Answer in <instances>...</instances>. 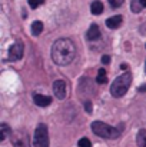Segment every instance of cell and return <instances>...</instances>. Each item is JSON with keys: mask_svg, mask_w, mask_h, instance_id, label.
I'll use <instances>...</instances> for the list:
<instances>
[{"mask_svg": "<svg viewBox=\"0 0 146 147\" xmlns=\"http://www.w3.org/2000/svg\"><path fill=\"white\" fill-rule=\"evenodd\" d=\"M76 57V46L70 39H57L52 46V59L57 66H69Z\"/></svg>", "mask_w": 146, "mask_h": 147, "instance_id": "1", "label": "cell"}, {"mask_svg": "<svg viewBox=\"0 0 146 147\" xmlns=\"http://www.w3.org/2000/svg\"><path fill=\"white\" fill-rule=\"evenodd\" d=\"M130 83H132V74L129 71L120 74L119 77L115 79V82L112 83V87H110V94L116 98L123 97L126 94V92L129 90L130 87Z\"/></svg>", "mask_w": 146, "mask_h": 147, "instance_id": "2", "label": "cell"}, {"mask_svg": "<svg viewBox=\"0 0 146 147\" xmlns=\"http://www.w3.org/2000/svg\"><path fill=\"white\" fill-rule=\"evenodd\" d=\"M90 129H92V131L96 136L103 137V139H116L120 134V131L117 129H115V127H112V126H109V124H106L103 121H99V120L92 123Z\"/></svg>", "mask_w": 146, "mask_h": 147, "instance_id": "3", "label": "cell"}, {"mask_svg": "<svg viewBox=\"0 0 146 147\" xmlns=\"http://www.w3.org/2000/svg\"><path fill=\"white\" fill-rule=\"evenodd\" d=\"M33 144L36 147H49V130L48 126L40 123L35 130Z\"/></svg>", "mask_w": 146, "mask_h": 147, "instance_id": "4", "label": "cell"}, {"mask_svg": "<svg viewBox=\"0 0 146 147\" xmlns=\"http://www.w3.org/2000/svg\"><path fill=\"white\" fill-rule=\"evenodd\" d=\"M10 137H12V143L14 147H30L29 137L24 131H14Z\"/></svg>", "mask_w": 146, "mask_h": 147, "instance_id": "5", "label": "cell"}, {"mask_svg": "<svg viewBox=\"0 0 146 147\" xmlns=\"http://www.w3.org/2000/svg\"><path fill=\"white\" fill-rule=\"evenodd\" d=\"M23 43H20V42H16V43H13L12 46H10V49H9V60L10 61H17V60H20L22 57H23Z\"/></svg>", "mask_w": 146, "mask_h": 147, "instance_id": "6", "label": "cell"}, {"mask_svg": "<svg viewBox=\"0 0 146 147\" xmlns=\"http://www.w3.org/2000/svg\"><path fill=\"white\" fill-rule=\"evenodd\" d=\"M53 93L57 100H63L66 97V83L63 80H56L53 83Z\"/></svg>", "mask_w": 146, "mask_h": 147, "instance_id": "7", "label": "cell"}, {"mask_svg": "<svg viewBox=\"0 0 146 147\" xmlns=\"http://www.w3.org/2000/svg\"><path fill=\"white\" fill-rule=\"evenodd\" d=\"M100 29H99V26L97 24H92L90 27H89V30H88V33H86V37H88V40H90V42H95V40H99L100 39Z\"/></svg>", "mask_w": 146, "mask_h": 147, "instance_id": "8", "label": "cell"}, {"mask_svg": "<svg viewBox=\"0 0 146 147\" xmlns=\"http://www.w3.org/2000/svg\"><path fill=\"white\" fill-rule=\"evenodd\" d=\"M33 100H35V104H37L39 107H46V106H49L52 103V97L43 96V94H35Z\"/></svg>", "mask_w": 146, "mask_h": 147, "instance_id": "9", "label": "cell"}, {"mask_svg": "<svg viewBox=\"0 0 146 147\" xmlns=\"http://www.w3.org/2000/svg\"><path fill=\"white\" fill-rule=\"evenodd\" d=\"M120 24H122V16H119V14L112 16V17H109V19L106 20V26H107L109 29H117Z\"/></svg>", "mask_w": 146, "mask_h": 147, "instance_id": "10", "label": "cell"}, {"mask_svg": "<svg viewBox=\"0 0 146 147\" xmlns=\"http://www.w3.org/2000/svg\"><path fill=\"white\" fill-rule=\"evenodd\" d=\"M13 133H12V129L6 124V123H1V126H0V142H3V140H6V137H9V136H12Z\"/></svg>", "mask_w": 146, "mask_h": 147, "instance_id": "11", "label": "cell"}, {"mask_svg": "<svg viewBox=\"0 0 146 147\" xmlns=\"http://www.w3.org/2000/svg\"><path fill=\"white\" fill-rule=\"evenodd\" d=\"M90 11H92V14H102L103 13V3L102 1H99V0H96V1H93L92 4H90Z\"/></svg>", "mask_w": 146, "mask_h": 147, "instance_id": "12", "label": "cell"}, {"mask_svg": "<svg viewBox=\"0 0 146 147\" xmlns=\"http://www.w3.org/2000/svg\"><path fill=\"white\" fill-rule=\"evenodd\" d=\"M136 143H138V147H146V130L145 129H142V130L138 131Z\"/></svg>", "mask_w": 146, "mask_h": 147, "instance_id": "13", "label": "cell"}, {"mask_svg": "<svg viewBox=\"0 0 146 147\" xmlns=\"http://www.w3.org/2000/svg\"><path fill=\"white\" fill-rule=\"evenodd\" d=\"M42 32H43V23L39 22V20L33 22V23H32V34H33V36H39Z\"/></svg>", "mask_w": 146, "mask_h": 147, "instance_id": "14", "label": "cell"}, {"mask_svg": "<svg viewBox=\"0 0 146 147\" xmlns=\"http://www.w3.org/2000/svg\"><path fill=\"white\" fill-rule=\"evenodd\" d=\"M96 82L99 83V84H105V83L107 82V77H106V70H105V69H99Z\"/></svg>", "mask_w": 146, "mask_h": 147, "instance_id": "15", "label": "cell"}, {"mask_svg": "<svg viewBox=\"0 0 146 147\" xmlns=\"http://www.w3.org/2000/svg\"><path fill=\"white\" fill-rule=\"evenodd\" d=\"M132 11L133 13H139L142 9H143V6L141 4V0H132Z\"/></svg>", "mask_w": 146, "mask_h": 147, "instance_id": "16", "label": "cell"}, {"mask_svg": "<svg viewBox=\"0 0 146 147\" xmlns=\"http://www.w3.org/2000/svg\"><path fill=\"white\" fill-rule=\"evenodd\" d=\"M77 146L79 147H90V140L88 139V137H82L80 140H79V143H77Z\"/></svg>", "mask_w": 146, "mask_h": 147, "instance_id": "17", "label": "cell"}, {"mask_svg": "<svg viewBox=\"0 0 146 147\" xmlns=\"http://www.w3.org/2000/svg\"><path fill=\"white\" fill-rule=\"evenodd\" d=\"M45 3V0H29V6L32 7V9H37L40 4H43Z\"/></svg>", "mask_w": 146, "mask_h": 147, "instance_id": "18", "label": "cell"}, {"mask_svg": "<svg viewBox=\"0 0 146 147\" xmlns=\"http://www.w3.org/2000/svg\"><path fill=\"white\" fill-rule=\"evenodd\" d=\"M85 110H86V113H92V110H93V104H92L90 100H86V101H85Z\"/></svg>", "mask_w": 146, "mask_h": 147, "instance_id": "19", "label": "cell"}, {"mask_svg": "<svg viewBox=\"0 0 146 147\" xmlns=\"http://www.w3.org/2000/svg\"><path fill=\"white\" fill-rule=\"evenodd\" d=\"M109 3L112 7H119V6H122L123 0H109Z\"/></svg>", "mask_w": 146, "mask_h": 147, "instance_id": "20", "label": "cell"}, {"mask_svg": "<svg viewBox=\"0 0 146 147\" xmlns=\"http://www.w3.org/2000/svg\"><path fill=\"white\" fill-rule=\"evenodd\" d=\"M100 61H102V64H109V63H110V57H109L107 54H105V56H102Z\"/></svg>", "mask_w": 146, "mask_h": 147, "instance_id": "21", "label": "cell"}, {"mask_svg": "<svg viewBox=\"0 0 146 147\" xmlns=\"http://www.w3.org/2000/svg\"><path fill=\"white\" fill-rule=\"evenodd\" d=\"M138 92H141V93H145V92H146V83H145V84H142V86L138 89Z\"/></svg>", "mask_w": 146, "mask_h": 147, "instance_id": "22", "label": "cell"}, {"mask_svg": "<svg viewBox=\"0 0 146 147\" xmlns=\"http://www.w3.org/2000/svg\"><path fill=\"white\" fill-rule=\"evenodd\" d=\"M120 69H122V70H128V64H126V63H122V64H120Z\"/></svg>", "mask_w": 146, "mask_h": 147, "instance_id": "23", "label": "cell"}, {"mask_svg": "<svg viewBox=\"0 0 146 147\" xmlns=\"http://www.w3.org/2000/svg\"><path fill=\"white\" fill-rule=\"evenodd\" d=\"M141 4H142L143 7H146V0H141Z\"/></svg>", "mask_w": 146, "mask_h": 147, "instance_id": "24", "label": "cell"}, {"mask_svg": "<svg viewBox=\"0 0 146 147\" xmlns=\"http://www.w3.org/2000/svg\"><path fill=\"white\" fill-rule=\"evenodd\" d=\"M145 47H146V43H145ZM145 73H146V61H145Z\"/></svg>", "mask_w": 146, "mask_h": 147, "instance_id": "25", "label": "cell"}]
</instances>
